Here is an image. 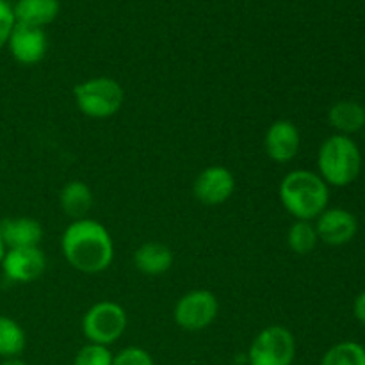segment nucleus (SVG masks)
Here are the masks:
<instances>
[{"label": "nucleus", "instance_id": "obj_1", "mask_svg": "<svg viewBox=\"0 0 365 365\" xmlns=\"http://www.w3.org/2000/svg\"><path fill=\"white\" fill-rule=\"evenodd\" d=\"M61 252L73 269L84 274L103 273L113 264L114 242L100 221H71L61 237Z\"/></svg>", "mask_w": 365, "mask_h": 365}, {"label": "nucleus", "instance_id": "obj_2", "mask_svg": "<svg viewBox=\"0 0 365 365\" xmlns=\"http://www.w3.org/2000/svg\"><path fill=\"white\" fill-rule=\"evenodd\" d=\"M278 196L294 220L314 221L328 209L330 189L314 171L294 170L282 178Z\"/></svg>", "mask_w": 365, "mask_h": 365}, {"label": "nucleus", "instance_id": "obj_3", "mask_svg": "<svg viewBox=\"0 0 365 365\" xmlns=\"http://www.w3.org/2000/svg\"><path fill=\"white\" fill-rule=\"evenodd\" d=\"M319 177L328 187H346L359 178L362 171V153L349 135L334 134L323 141L317 152Z\"/></svg>", "mask_w": 365, "mask_h": 365}, {"label": "nucleus", "instance_id": "obj_4", "mask_svg": "<svg viewBox=\"0 0 365 365\" xmlns=\"http://www.w3.org/2000/svg\"><path fill=\"white\" fill-rule=\"evenodd\" d=\"M77 109L93 120H107L120 113L125 103V91L113 77H93L73 88Z\"/></svg>", "mask_w": 365, "mask_h": 365}, {"label": "nucleus", "instance_id": "obj_5", "mask_svg": "<svg viewBox=\"0 0 365 365\" xmlns=\"http://www.w3.org/2000/svg\"><path fill=\"white\" fill-rule=\"evenodd\" d=\"M128 317L123 307L114 302H98L82 316V334L91 344L107 346L120 341L127 330Z\"/></svg>", "mask_w": 365, "mask_h": 365}, {"label": "nucleus", "instance_id": "obj_6", "mask_svg": "<svg viewBox=\"0 0 365 365\" xmlns=\"http://www.w3.org/2000/svg\"><path fill=\"white\" fill-rule=\"evenodd\" d=\"M294 360L296 337L282 324H271L260 330L250 344V365H292Z\"/></svg>", "mask_w": 365, "mask_h": 365}, {"label": "nucleus", "instance_id": "obj_7", "mask_svg": "<svg viewBox=\"0 0 365 365\" xmlns=\"http://www.w3.org/2000/svg\"><path fill=\"white\" fill-rule=\"evenodd\" d=\"M220 314V302L216 294L207 289H195L182 296L173 309L177 327L185 331L207 330Z\"/></svg>", "mask_w": 365, "mask_h": 365}, {"label": "nucleus", "instance_id": "obj_8", "mask_svg": "<svg viewBox=\"0 0 365 365\" xmlns=\"http://www.w3.org/2000/svg\"><path fill=\"white\" fill-rule=\"evenodd\" d=\"M235 191V177L228 168L209 166L198 173L192 184V195L203 205H221Z\"/></svg>", "mask_w": 365, "mask_h": 365}, {"label": "nucleus", "instance_id": "obj_9", "mask_svg": "<svg viewBox=\"0 0 365 365\" xmlns=\"http://www.w3.org/2000/svg\"><path fill=\"white\" fill-rule=\"evenodd\" d=\"M4 274L9 282L14 284H31L38 280L46 269V257L45 253L36 248H13L6 250L2 264Z\"/></svg>", "mask_w": 365, "mask_h": 365}, {"label": "nucleus", "instance_id": "obj_10", "mask_svg": "<svg viewBox=\"0 0 365 365\" xmlns=\"http://www.w3.org/2000/svg\"><path fill=\"white\" fill-rule=\"evenodd\" d=\"M302 146V135L291 120H277L267 127L264 135V150L273 163L287 164L296 159Z\"/></svg>", "mask_w": 365, "mask_h": 365}, {"label": "nucleus", "instance_id": "obj_11", "mask_svg": "<svg viewBox=\"0 0 365 365\" xmlns=\"http://www.w3.org/2000/svg\"><path fill=\"white\" fill-rule=\"evenodd\" d=\"M7 48L16 63L32 66L45 59L46 50H48V39H46L43 29L16 24L7 39Z\"/></svg>", "mask_w": 365, "mask_h": 365}, {"label": "nucleus", "instance_id": "obj_12", "mask_svg": "<svg viewBox=\"0 0 365 365\" xmlns=\"http://www.w3.org/2000/svg\"><path fill=\"white\" fill-rule=\"evenodd\" d=\"M319 241L328 246H344L353 241L359 232V221L349 210L341 207H328L316 221Z\"/></svg>", "mask_w": 365, "mask_h": 365}, {"label": "nucleus", "instance_id": "obj_13", "mask_svg": "<svg viewBox=\"0 0 365 365\" xmlns=\"http://www.w3.org/2000/svg\"><path fill=\"white\" fill-rule=\"evenodd\" d=\"M0 237L6 250L36 248L43 239V227L32 217H6L0 221Z\"/></svg>", "mask_w": 365, "mask_h": 365}, {"label": "nucleus", "instance_id": "obj_14", "mask_svg": "<svg viewBox=\"0 0 365 365\" xmlns=\"http://www.w3.org/2000/svg\"><path fill=\"white\" fill-rule=\"evenodd\" d=\"M132 260H134V267L139 273L146 274V277H160L173 267L175 255L170 246L164 245V242L148 241L143 242L135 250Z\"/></svg>", "mask_w": 365, "mask_h": 365}, {"label": "nucleus", "instance_id": "obj_15", "mask_svg": "<svg viewBox=\"0 0 365 365\" xmlns=\"http://www.w3.org/2000/svg\"><path fill=\"white\" fill-rule=\"evenodd\" d=\"M59 0H18L13 6L14 21L29 27L43 29L59 16Z\"/></svg>", "mask_w": 365, "mask_h": 365}, {"label": "nucleus", "instance_id": "obj_16", "mask_svg": "<svg viewBox=\"0 0 365 365\" xmlns=\"http://www.w3.org/2000/svg\"><path fill=\"white\" fill-rule=\"evenodd\" d=\"M93 203H95L93 191L86 182L71 180L61 189L59 205L63 212L73 221L88 217L89 210L93 209Z\"/></svg>", "mask_w": 365, "mask_h": 365}, {"label": "nucleus", "instance_id": "obj_17", "mask_svg": "<svg viewBox=\"0 0 365 365\" xmlns=\"http://www.w3.org/2000/svg\"><path fill=\"white\" fill-rule=\"evenodd\" d=\"M328 121L337 134H355L365 127V107L355 100H341L330 107Z\"/></svg>", "mask_w": 365, "mask_h": 365}, {"label": "nucleus", "instance_id": "obj_18", "mask_svg": "<svg viewBox=\"0 0 365 365\" xmlns=\"http://www.w3.org/2000/svg\"><path fill=\"white\" fill-rule=\"evenodd\" d=\"M27 346V335L14 319L0 316V359H18Z\"/></svg>", "mask_w": 365, "mask_h": 365}, {"label": "nucleus", "instance_id": "obj_19", "mask_svg": "<svg viewBox=\"0 0 365 365\" xmlns=\"http://www.w3.org/2000/svg\"><path fill=\"white\" fill-rule=\"evenodd\" d=\"M319 242L316 225L312 221L296 220L287 232V246L296 255H309Z\"/></svg>", "mask_w": 365, "mask_h": 365}, {"label": "nucleus", "instance_id": "obj_20", "mask_svg": "<svg viewBox=\"0 0 365 365\" xmlns=\"http://www.w3.org/2000/svg\"><path fill=\"white\" fill-rule=\"evenodd\" d=\"M319 365H365V348L355 341H344L331 346Z\"/></svg>", "mask_w": 365, "mask_h": 365}, {"label": "nucleus", "instance_id": "obj_21", "mask_svg": "<svg viewBox=\"0 0 365 365\" xmlns=\"http://www.w3.org/2000/svg\"><path fill=\"white\" fill-rule=\"evenodd\" d=\"M114 355L107 346L86 344L77 351L73 359V365H113Z\"/></svg>", "mask_w": 365, "mask_h": 365}, {"label": "nucleus", "instance_id": "obj_22", "mask_svg": "<svg viewBox=\"0 0 365 365\" xmlns=\"http://www.w3.org/2000/svg\"><path fill=\"white\" fill-rule=\"evenodd\" d=\"M113 365H155V362L146 349L128 346V348L121 349L118 355H114Z\"/></svg>", "mask_w": 365, "mask_h": 365}, {"label": "nucleus", "instance_id": "obj_23", "mask_svg": "<svg viewBox=\"0 0 365 365\" xmlns=\"http://www.w3.org/2000/svg\"><path fill=\"white\" fill-rule=\"evenodd\" d=\"M14 25L16 21H14L13 6L7 0H0V50L7 45V39H9Z\"/></svg>", "mask_w": 365, "mask_h": 365}, {"label": "nucleus", "instance_id": "obj_24", "mask_svg": "<svg viewBox=\"0 0 365 365\" xmlns=\"http://www.w3.org/2000/svg\"><path fill=\"white\" fill-rule=\"evenodd\" d=\"M353 314H355L356 321L365 327V291L356 296L355 303H353Z\"/></svg>", "mask_w": 365, "mask_h": 365}, {"label": "nucleus", "instance_id": "obj_25", "mask_svg": "<svg viewBox=\"0 0 365 365\" xmlns=\"http://www.w3.org/2000/svg\"><path fill=\"white\" fill-rule=\"evenodd\" d=\"M0 365H27V364H25L24 360H20V359H7V360H4V362Z\"/></svg>", "mask_w": 365, "mask_h": 365}, {"label": "nucleus", "instance_id": "obj_26", "mask_svg": "<svg viewBox=\"0 0 365 365\" xmlns=\"http://www.w3.org/2000/svg\"><path fill=\"white\" fill-rule=\"evenodd\" d=\"M4 255H6V245H4L2 237H0V264H2V260H4Z\"/></svg>", "mask_w": 365, "mask_h": 365}]
</instances>
